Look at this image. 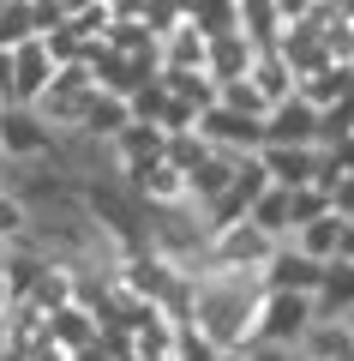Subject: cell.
Here are the masks:
<instances>
[{"label": "cell", "mask_w": 354, "mask_h": 361, "mask_svg": "<svg viewBox=\"0 0 354 361\" xmlns=\"http://www.w3.org/2000/svg\"><path fill=\"white\" fill-rule=\"evenodd\" d=\"M13 103H37L42 90H49V78H54V54H49V42L42 37H25V42H13Z\"/></svg>", "instance_id": "6"}, {"label": "cell", "mask_w": 354, "mask_h": 361, "mask_svg": "<svg viewBox=\"0 0 354 361\" xmlns=\"http://www.w3.org/2000/svg\"><path fill=\"white\" fill-rule=\"evenodd\" d=\"M348 307H354V259H324L318 289H312V313L318 319H342Z\"/></svg>", "instance_id": "8"}, {"label": "cell", "mask_w": 354, "mask_h": 361, "mask_svg": "<svg viewBox=\"0 0 354 361\" xmlns=\"http://www.w3.org/2000/svg\"><path fill=\"white\" fill-rule=\"evenodd\" d=\"M342 325H348V337H354V307H348V313H342Z\"/></svg>", "instance_id": "15"}, {"label": "cell", "mask_w": 354, "mask_h": 361, "mask_svg": "<svg viewBox=\"0 0 354 361\" xmlns=\"http://www.w3.org/2000/svg\"><path fill=\"white\" fill-rule=\"evenodd\" d=\"M0 109H6V97H0Z\"/></svg>", "instance_id": "17"}, {"label": "cell", "mask_w": 354, "mask_h": 361, "mask_svg": "<svg viewBox=\"0 0 354 361\" xmlns=\"http://www.w3.org/2000/svg\"><path fill=\"white\" fill-rule=\"evenodd\" d=\"M241 78L258 90V97H265V103H282V97L294 90V66L282 61L270 42H265V49H253V61H246V73H241Z\"/></svg>", "instance_id": "9"}, {"label": "cell", "mask_w": 354, "mask_h": 361, "mask_svg": "<svg viewBox=\"0 0 354 361\" xmlns=\"http://www.w3.org/2000/svg\"><path fill=\"white\" fill-rule=\"evenodd\" d=\"M127 121H132V103H127V97H114V90H96V97H90V109H84V121H78V133H90L96 145H108L114 133L127 127Z\"/></svg>", "instance_id": "11"}, {"label": "cell", "mask_w": 354, "mask_h": 361, "mask_svg": "<svg viewBox=\"0 0 354 361\" xmlns=\"http://www.w3.org/2000/svg\"><path fill=\"white\" fill-rule=\"evenodd\" d=\"M246 223H253V229H265L270 241H289V229H294V205H289V187H277V180H270L265 193H258L253 205H246Z\"/></svg>", "instance_id": "10"}, {"label": "cell", "mask_w": 354, "mask_h": 361, "mask_svg": "<svg viewBox=\"0 0 354 361\" xmlns=\"http://www.w3.org/2000/svg\"><path fill=\"white\" fill-rule=\"evenodd\" d=\"M265 145H318V109L301 90H289L282 103L265 109Z\"/></svg>", "instance_id": "5"}, {"label": "cell", "mask_w": 354, "mask_h": 361, "mask_svg": "<svg viewBox=\"0 0 354 361\" xmlns=\"http://www.w3.org/2000/svg\"><path fill=\"white\" fill-rule=\"evenodd\" d=\"M0 169H6V151H0Z\"/></svg>", "instance_id": "16"}, {"label": "cell", "mask_w": 354, "mask_h": 361, "mask_svg": "<svg viewBox=\"0 0 354 361\" xmlns=\"http://www.w3.org/2000/svg\"><path fill=\"white\" fill-rule=\"evenodd\" d=\"M336 229H342V217H336V211H324V217L301 223V229H294L289 241L301 247V253H312V259H330V253H336Z\"/></svg>", "instance_id": "12"}, {"label": "cell", "mask_w": 354, "mask_h": 361, "mask_svg": "<svg viewBox=\"0 0 354 361\" xmlns=\"http://www.w3.org/2000/svg\"><path fill=\"white\" fill-rule=\"evenodd\" d=\"M318 271H324V259L301 253L294 241H277V247H270V259L258 265V283H265V289H301V295H312V289H318Z\"/></svg>", "instance_id": "4"}, {"label": "cell", "mask_w": 354, "mask_h": 361, "mask_svg": "<svg viewBox=\"0 0 354 361\" xmlns=\"http://www.w3.org/2000/svg\"><path fill=\"white\" fill-rule=\"evenodd\" d=\"M270 6H277V18H282V25H294V18H306V13H312L318 0H270Z\"/></svg>", "instance_id": "13"}, {"label": "cell", "mask_w": 354, "mask_h": 361, "mask_svg": "<svg viewBox=\"0 0 354 361\" xmlns=\"http://www.w3.org/2000/svg\"><path fill=\"white\" fill-rule=\"evenodd\" d=\"M312 319H318V313H312V295H301V289H258L246 343H282V349H294ZM246 343H241V349H246Z\"/></svg>", "instance_id": "1"}, {"label": "cell", "mask_w": 354, "mask_h": 361, "mask_svg": "<svg viewBox=\"0 0 354 361\" xmlns=\"http://www.w3.org/2000/svg\"><path fill=\"white\" fill-rule=\"evenodd\" d=\"M42 331H49V343H54V349L78 355L84 343H96V337H102V325H96V313H90L84 301L72 295V301H61L54 313H42Z\"/></svg>", "instance_id": "7"}, {"label": "cell", "mask_w": 354, "mask_h": 361, "mask_svg": "<svg viewBox=\"0 0 354 361\" xmlns=\"http://www.w3.org/2000/svg\"><path fill=\"white\" fill-rule=\"evenodd\" d=\"M192 127L204 133V145H222V151H258L265 145V115H241V109H228V103L198 109Z\"/></svg>", "instance_id": "3"}, {"label": "cell", "mask_w": 354, "mask_h": 361, "mask_svg": "<svg viewBox=\"0 0 354 361\" xmlns=\"http://www.w3.org/2000/svg\"><path fill=\"white\" fill-rule=\"evenodd\" d=\"M0 151H6V163H42L54 151V127L30 103H6L0 109Z\"/></svg>", "instance_id": "2"}, {"label": "cell", "mask_w": 354, "mask_h": 361, "mask_svg": "<svg viewBox=\"0 0 354 361\" xmlns=\"http://www.w3.org/2000/svg\"><path fill=\"white\" fill-rule=\"evenodd\" d=\"M330 259H354V223L348 217H342V229H336V253Z\"/></svg>", "instance_id": "14"}]
</instances>
